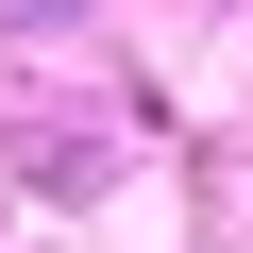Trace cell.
Listing matches in <instances>:
<instances>
[{
  "instance_id": "cell-1",
  "label": "cell",
  "mask_w": 253,
  "mask_h": 253,
  "mask_svg": "<svg viewBox=\"0 0 253 253\" xmlns=\"http://www.w3.org/2000/svg\"><path fill=\"white\" fill-rule=\"evenodd\" d=\"M0 17H34V0H0ZM51 17H68V0H51Z\"/></svg>"
}]
</instances>
